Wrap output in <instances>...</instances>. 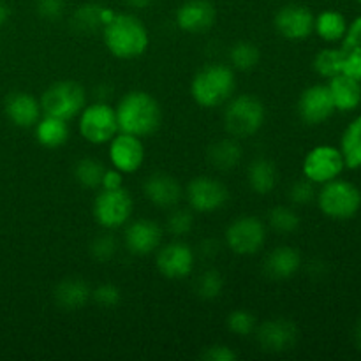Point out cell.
<instances>
[{
    "label": "cell",
    "mask_w": 361,
    "mask_h": 361,
    "mask_svg": "<svg viewBox=\"0 0 361 361\" xmlns=\"http://www.w3.org/2000/svg\"><path fill=\"white\" fill-rule=\"evenodd\" d=\"M102 39L113 56L133 60L145 55L150 46V34L143 21L134 14L115 13L102 27Z\"/></svg>",
    "instance_id": "6da1fadb"
},
{
    "label": "cell",
    "mask_w": 361,
    "mask_h": 361,
    "mask_svg": "<svg viewBox=\"0 0 361 361\" xmlns=\"http://www.w3.org/2000/svg\"><path fill=\"white\" fill-rule=\"evenodd\" d=\"M120 133L147 137L157 133L162 122V109L148 92L133 90L120 99L115 108Z\"/></svg>",
    "instance_id": "7a4b0ae2"
},
{
    "label": "cell",
    "mask_w": 361,
    "mask_h": 361,
    "mask_svg": "<svg viewBox=\"0 0 361 361\" xmlns=\"http://www.w3.org/2000/svg\"><path fill=\"white\" fill-rule=\"evenodd\" d=\"M235 69L224 63H210L197 71L190 83V95L201 108H219L235 95Z\"/></svg>",
    "instance_id": "3957f363"
},
{
    "label": "cell",
    "mask_w": 361,
    "mask_h": 361,
    "mask_svg": "<svg viewBox=\"0 0 361 361\" xmlns=\"http://www.w3.org/2000/svg\"><path fill=\"white\" fill-rule=\"evenodd\" d=\"M267 118L264 104L257 97L250 94L233 95L226 102L224 109V126L229 136L235 140H245L254 136L263 127Z\"/></svg>",
    "instance_id": "277c9868"
},
{
    "label": "cell",
    "mask_w": 361,
    "mask_h": 361,
    "mask_svg": "<svg viewBox=\"0 0 361 361\" xmlns=\"http://www.w3.org/2000/svg\"><path fill=\"white\" fill-rule=\"evenodd\" d=\"M317 207L334 221H349L361 210V190L356 183L335 178L323 183L316 194Z\"/></svg>",
    "instance_id": "5b68a950"
},
{
    "label": "cell",
    "mask_w": 361,
    "mask_h": 361,
    "mask_svg": "<svg viewBox=\"0 0 361 361\" xmlns=\"http://www.w3.org/2000/svg\"><path fill=\"white\" fill-rule=\"evenodd\" d=\"M39 102H41L42 115H51L69 122L83 111L87 106V94L76 81H56L46 88Z\"/></svg>",
    "instance_id": "8992f818"
},
{
    "label": "cell",
    "mask_w": 361,
    "mask_h": 361,
    "mask_svg": "<svg viewBox=\"0 0 361 361\" xmlns=\"http://www.w3.org/2000/svg\"><path fill=\"white\" fill-rule=\"evenodd\" d=\"M78 127H80L81 136L92 145L109 143L120 133L115 108H111L104 101L85 106L83 111L80 113Z\"/></svg>",
    "instance_id": "52a82bcc"
},
{
    "label": "cell",
    "mask_w": 361,
    "mask_h": 361,
    "mask_svg": "<svg viewBox=\"0 0 361 361\" xmlns=\"http://www.w3.org/2000/svg\"><path fill=\"white\" fill-rule=\"evenodd\" d=\"M134 210L133 196L126 187L101 189L94 201V217L104 229H118L130 221Z\"/></svg>",
    "instance_id": "ba28073f"
},
{
    "label": "cell",
    "mask_w": 361,
    "mask_h": 361,
    "mask_svg": "<svg viewBox=\"0 0 361 361\" xmlns=\"http://www.w3.org/2000/svg\"><path fill=\"white\" fill-rule=\"evenodd\" d=\"M267 242V226L256 215L235 219L226 229V245L238 256H252Z\"/></svg>",
    "instance_id": "9c48e42d"
},
{
    "label": "cell",
    "mask_w": 361,
    "mask_h": 361,
    "mask_svg": "<svg viewBox=\"0 0 361 361\" xmlns=\"http://www.w3.org/2000/svg\"><path fill=\"white\" fill-rule=\"evenodd\" d=\"M345 169L344 157H342L341 148L334 145H317L309 154L305 155L302 164L303 176L314 183V185H323L338 178Z\"/></svg>",
    "instance_id": "30bf717a"
},
{
    "label": "cell",
    "mask_w": 361,
    "mask_h": 361,
    "mask_svg": "<svg viewBox=\"0 0 361 361\" xmlns=\"http://www.w3.org/2000/svg\"><path fill=\"white\" fill-rule=\"evenodd\" d=\"M190 210L197 214H212L217 212L228 203L229 190L221 180L210 176H197L190 180L187 189L183 190Z\"/></svg>",
    "instance_id": "8fae6325"
},
{
    "label": "cell",
    "mask_w": 361,
    "mask_h": 361,
    "mask_svg": "<svg viewBox=\"0 0 361 361\" xmlns=\"http://www.w3.org/2000/svg\"><path fill=\"white\" fill-rule=\"evenodd\" d=\"M194 263H196V252L189 243L182 240L159 247L157 259H155L159 274L169 281L189 277L194 271Z\"/></svg>",
    "instance_id": "7c38bea8"
},
{
    "label": "cell",
    "mask_w": 361,
    "mask_h": 361,
    "mask_svg": "<svg viewBox=\"0 0 361 361\" xmlns=\"http://www.w3.org/2000/svg\"><path fill=\"white\" fill-rule=\"evenodd\" d=\"M314 13L303 4H286L274 18L275 30L288 41H305L314 32Z\"/></svg>",
    "instance_id": "4fadbf2b"
},
{
    "label": "cell",
    "mask_w": 361,
    "mask_h": 361,
    "mask_svg": "<svg viewBox=\"0 0 361 361\" xmlns=\"http://www.w3.org/2000/svg\"><path fill=\"white\" fill-rule=\"evenodd\" d=\"M257 344L263 351L279 355L293 349L298 341V328L293 321L286 317H275V319L264 321L263 324L256 326Z\"/></svg>",
    "instance_id": "5bb4252c"
},
{
    "label": "cell",
    "mask_w": 361,
    "mask_h": 361,
    "mask_svg": "<svg viewBox=\"0 0 361 361\" xmlns=\"http://www.w3.org/2000/svg\"><path fill=\"white\" fill-rule=\"evenodd\" d=\"M337 111L328 85H312L305 88L298 99V115L307 126H321Z\"/></svg>",
    "instance_id": "9a60e30c"
},
{
    "label": "cell",
    "mask_w": 361,
    "mask_h": 361,
    "mask_svg": "<svg viewBox=\"0 0 361 361\" xmlns=\"http://www.w3.org/2000/svg\"><path fill=\"white\" fill-rule=\"evenodd\" d=\"M109 161L113 168L123 175L136 173L145 161V147L141 137L127 133L116 134L109 141Z\"/></svg>",
    "instance_id": "2e32d148"
},
{
    "label": "cell",
    "mask_w": 361,
    "mask_h": 361,
    "mask_svg": "<svg viewBox=\"0 0 361 361\" xmlns=\"http://www.w3.org/2000/svg\"><path fill=\"white\" fill-rule=\"evenodd\" d=\"M143 194L152 204L164 210L178 207L183 197V187L169 173L157 171L148 176L143 183Z\"/></svg>",
    "instance_id": "e0dca14e"
},
{
    "label": "cell",
    "mask_w": 361,
    "mask_h": 361,
    "mask_svg": "<svg viewBox=\"0 0 361 361\" xmlns=\"http://www.w3.org/2000/svg\"><path fill=\"white\" fill-rule=\"evenodd\" d=\"M215 18L217 11L210 0H185L175 14L176 25L189 34H203L210 30Z\"/></svg>",
    "instance_id": "ac0fdd59"
},
{
    "label": "cell",
    "mask_w": 361,
    "mask_h": 361,
    "mask_svg": "<svg viewBox=\"0 0 361 361\" xmlns=\"http://www.w3.org/2000/svg\"><path fill=\"white\" fill-rule=\"evenodd\" d=\"M126 247L134 256H148L162 243V228L150 219H137L126 229Z\"/></svg>",
    "instance_id": "d6986e66"
},
{
    "label": "cell",
    "mask_w": 361,
    "mask_h": 361,
    "mask_svg": "<svg viewBox=\"0 0 361 361\" xmlns=\"http://www.w3.org/2000/svg\"><path fill=\"white\" fill-rule=\"evenodd\" d=\"M4 109H6V115L11 123L21 127V129H30L42 116L41 102L27 92H13L6 99Z\"/></svg>",
    "instance_id": "ffe728a7"
},
{
    "label": "cell",
    "mask_w": 361,
    "mask_h": 361,
    "mask_svg": "<svg viewBox=\"0 0 361 361\" xmlns=\"http://www.w3.org/2000/svg\"><path fill=\"white\" fill-rule=\"evenodd\" d=\"M302 267V256L295 247L282 245L275 247L267 256L263 264V271L271 281H288L295 277Z\"/></svg>",
    "instance_id": "44dd1931"
},
{
    "label": "cell",
    "mask_w": 361,
    "mask_h": 361,
    "mask_svg": "<svg viewBox=\"0 0 361 361\" xmlns=\"http://www.w3.org/2000/svg\"><path fill=\"white\" fill-rule=\"evenodd\" d=\"M331 99L337 111L351 113L361 104V81L341 73L328 80Z\"/></svg>",
    "instance_id": "7402d4cb"
},
{
    "label": "cell",
    "mask_w": 361,
    "mask_h": 361,
    "mask_svg": "<svg viewBox=\"0 0 361 361\" xmlns=\"http://www.w3.org/2000/svg\"><path fill=\"white\" fill-rule=\"evenodd\" d=\"M341 42L342 73L361 81V16L348 25V32Z\"/></svg>",
    "instance_id": "603a6c76"
},
{
    "label": "cell",
    "mask_w": 361,
    "mask_h": 361,
    "mask_svg": "<svg viewBox=\"0 0 361 361\" xmlns=\"http://www.w3.org/2000/svg\"><path fill=\"white\" fill-rule=\"evenodd\" d=\"M56 307L63 310H80L92 300V289L83 279L69 277L59 282L53 291Z\"/></svg>",
    "instance_id": "cb8c5ba5"
},
{
    "label": "cell",
    "mask_w": 361,
    "mask_h": 361,
    "mask_svg": "<svg viewBox=\"0 0 361 361\" xmlns=\"http://www.w3.org/2000/svg\"><path fill=\"white\" fill-rule=\"evenodd\" d=\"M247 180H249V185L254 192L261 194V196H267V194H270L277 187V166L268 157L254 159L250 162L249 169H247Z\"/></svg>",
    "instance_id": "d4e9b609"
},
{
    "label": "cell",
    "mask_w": 361,
    "mask_h": 361,
    "mask_svg": "<svg viewBox=\"0 0 361 361\" xmlns=\"http://www.w3.org/2000/svg\"><path fill=\"white\" fill-rule=\"evenodd\" d=\"M34 127L35 137H37L39 145H42L44 148L55 150V148L63 147L69 140V123L56 116L42 115Z\"/></svg>",
    "instance_id": "484cf974"
},
{
    "label": "cell",
    "mask_w": 361,
    "mask_h": 361,
    "mask_svg": "<svg viewBox=\"0 0 361 361\" xmlns=\"http://www.w3.org/2000/svg\"><path fill=\"white\" fill-rule=\"evenodd\" d=\"M348 20L341 11L326 9L314 18V32L326 42H341L348 32Z\"/></svg>",
    "instance_id": "4316f807"
},
{
    "label": "cell",
    "mask_w": 361,
    "mask_h": 361,
    "mask_svg": "<svg viewBox=\"0 0 361 361\" xmlns=\"http://www.w3.org/2000/svg\"><path fill=\"white\" fill-rule=\"evenodd\" d=\"M208 161L219 171H229L242 161V147L238 140H221L208 148Z\"/></svg>",
    "instance_id": "83f0119b"
},
{
    "label": "cell",
    "mask_w": 361,
    "mask_h": 361,
    "mask_svg": "<svg viewBox=\"0 0 361 361\" xmlns=\"http://www.w3.org/2000/svg\"><path fill=\"white\" fill-rule=\"evenodd\" d=\"M341 152L344 157L345 168L361 169V115L356 116L341 137Z\"/></svg>",
    "instance_id": "f1b7e54d"
},
{
    "label": "cell",
    "mask_w": 361,
    "mask_h": 361,
    "mask_svg": "<svg viewBox=\"0 0 361 361\" xmlns=\"http://www.w3.org/2000/svg\"><path fill=\"white\" fill-rule=\"evenodd\" d=\"M104 7L101 4L88 2L83 4V6L78 7L73 14V28L78 32V34H92V32L102 30V13H104Z\"/></svg>",
    "instance_id": "f546056e"
},
{
    "label": "cell",
    "mask_w": 361,
    "mask_h": 361,
    "mask_svg": "<svg viewBox=\"0 0 361 361\" xmlns=\"http://www.w3.org/2000/svg\"><path fill=\"white\" fill-rule=\"evenodd\" d=\"M261 51L254 42L240 41L229 48V66L235 71H252L259 63Z\"/></svg>",
    "instance_id": "4dcf8cb0"
},
{
    "label": "cell",
    "mask_w": 361,
    "mask_h": 361,
    "mask_svg": "<svg viewBox=\"0 0 361 361\" xmlns=\"http://www.w3.org/2000/svg\"><path fill=\"white\" fill-rule=\"evenodd\" d=\"M104 164L94 157H85L74 164V178L80 185L87 187V189H99L104 176Z\"/></svg>",
    "instance_id": "1f68e13d"
},
{
    "label": "cell",
    "mask_w": 361,
    "mask_h": 361,
    "mask_svg": "<svg viewBox=\"0 0 361 361\" xmlns=\"http://www.w3.org/2000/svg\"><path fill=\"white\" fill-rule=\"evenodd\" d=\"M314 71L317 76L330 80L342 73V51L341 48H323L314 56Z\"/></svg>",
    "instance_id": "d6a6232c"
},
{
    "label": "cell",
    "mask_w": 361,
    "mask_h": 361,
    "mask_svg": "<svg viewBox=\"0 0 361 361\" xmlns=\"http://www.w3.org/2000/svg\"><path fill=\"white\" fill-rule=\"evenodd\" d=\"M268 224L274 231L282 233V235H291L300 228V215L296 214L295 208L279 204L271 208L268 214Z\"/></svg>",
    "instance_id": "836d02e7"
},
{
    "label": "cell",
    "mask_w": 361,
    "mask_h": 361,
    "mask_svg": "<svg viewBox=\"0 0 361 361\" xmlns=\"http://www.w3.org/2000/svg\"><path fill=\"white\" fill-rule=\"evenodd\" d=\"M222 289H224V279H222L221 271L217 270H204L194 284V291L201 300L219 298Z\"/></svg>",
    "instance_id": "e575fe53"
},
{
    "label": "cell",
    "mask_w": 361,
    "mask_h": 361,
    "mask_svg": "<svg viewBox=\"0 0 361 361\" xmlns=\"http://www.w3.org/2000/svg\"><path fill=\"white\" fill-rule=\"evenodd\" d=\"M228 328L236 337H249L256 331V317L249 310H233L228 316Z\"/></svg>",
    "instance_id": "d590c367"
},
{
    "label": "cell",
    "mask_w": 361,
    "mask_h": 361,
    "mask_svg": "<svg viewBox=\"0 0 361 361\" xmlns=\"http://www.w3.org/2000/svg\"><path fill=\"white\" fill-rule=\"evenodd\" d=\"M92 300L102 309H115L122 302V291H120L118 286L104 282V284H99L97 288L92 289Z\"/></svg>",
    "instance_id": "8d00e7d4"
},
{
    "label": "cell",
    "mask_w": 361,
    "mask_h": 361,
    "mask_svg": "<svg viewBox=\"0 0 361 361\" xmlns=\"http://www.w3.org/2000/svg\"><path fill=\"white\" fill-rule=\"evenodd\" d=\"M194 229V217L189 210L176 208L168 217V231L173 236H187Z\"/></svg>",
    "instance_id": "74e56055"
},
{
    "label": "cell",
    "mask_w": 361,
    "mask_h": 361,
    "mask_svg": "<svg viewBox=\"0 0 361 361\" xmlns=\"http://www.w3.org/2000/svg\"><path fill=\"white\" fill-rule=\"evenodd\" d=\"M116 250H118V245H116V240L111 235H101L92 240L90 243V256L99 263L111 261L115 257Z\"/></svg>",
    "instance_id": "f35d334b"
},
{
    "label": "cell",
    "mask_w": 361,
    "mask_h": 361,
    "mask_svg": "<svg viewBox=\"0 0 361 361\" xmlns=\"http://www.w3.org/2000/svg\"><path fill=\"white\" fill-rule=\"evenodd\" d=\"M316 194L317 192L314 183L303 176V180H298V182H295L291 187H289L288 197L293 204H298L300 207V204L310 203V201L316 197Z\"/></svg>",
    "instance_id": "ab89813d"
},
{
    "label": "cell",
    "mask_w": 361,
    "mask_h": 361,
    "mask_svg": "<svg viewBox=\"0 0 361 361\" xmlns=\"http://www.w3.org/2000/svg\"><path fill=\"white\" fill-rule=\"evenodd\" d=\"M37 14L46 21H56L63 16L66 0H35Z\"/></svg>",
    "instance_id": "60d3db41"
},
{
    "label": "cell",
    "mask_w": 361,
    "mask_h": 361,
    "mask_svg": "<svg viewBox=\"0 0 361 361\" xmlns=\"http://www.w3.org/2000/svg\"><path fill=\"white\" fill-rule=\"evenodd\" d=\"M201 358L207 361H235L238 358V353L233 351V349L226 344H214L210 345V348L204 349Z\"/></svg>",
    "instance_id": "b9f144b4"
},
{
    "label": "cell",
    "mask_w": 361,
    "mask_h": 361,
    "mask_svg": "<svg viewBox=\"0 0 361 361\" xmlns=\"http://www.w3.org/2000/svg\"><path fill=\"white\" fill-rule=\"evenodd\" d=\"M123 187V173H120L118 169H106L104 176H102V182H101V189H120Z\"/></svg>",
    "instance_id": "7bdbcfd3"
},
{
    "label": "cell",
    "mask_w": 361,
    "mask_h": 361,
    "mask_svg": "<svg viewBox=\"0 0 361 361\" xmlns=\"http://www.w3.org/2000/svg\"><path fill=\"white\" fill-rule=\"evenodd\" d=\"M214 245H215L214 240H204V242L201 243L200 249H201V252L204 254V256H207V254H208V257H212V256H215V254L219 252V249L214 250Z\"/></svg>",
    "instance_id": "ee69618b"
},
{
    "label": "cell",
    "mask_w": 361,
    "mask_h": 361,
    "mask_svg": "<svg viewBox=\"0 0 361 361\" xmlns=\"http://www.w3.org/2000/svg\"><path fill=\"white\" fill-rule=\"evenodd\" d=\"M9 16H11V7L7 6L4 0H0V27H4V25L7 23Z\"/></svg>",
    "instance_id": "f6af8a7d"
},
{
    "label": "cell",
    "mask_w": 361,
    "mask_h": 361,
    "mask_svg": "<svg viewBox=\"0 0 361 361\" xmlns=\"http://www.w3.org/2000/svg\"><path fill=\"white\" fill-rule=\"evenodd\" d=\"M130 7H136V9H143V7H148L150 4H154L155 0H126Z\"/></svg>",
    "instance_id": "bcb514c9"
},
{
    "label": "cell",
    "mask_w": 361,
    "mask_h": 361,
    "mask_svg": "<svg viewBox=\"0 0 361 361\" xmlns=\"http://www.w3.org/2000/svg\"><path fill=\"white\" fill-rule=\"evenodd\" d=\"M355 344L361 351V319L356 323V328H355Z\"/></svg>",
    "instance_id": "7dc6e473"
},
{
    "label": "cell",
    "mask_w": 361,
    "mask_h": 361,
    "mask_svg": "<svg viewBox=\"0 0 361 361\" xmlns=\"http://www.w3.org/2000/svg\"><path fill=\"white\" fill-rule=\"evenodd\" d=\"M356 2H360V4H361V0H356Z\"/></svg>",
    "instance_id": "c3c4849f"
}]
</instances>
